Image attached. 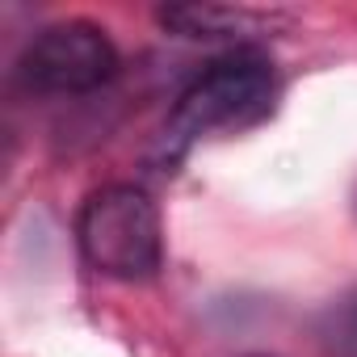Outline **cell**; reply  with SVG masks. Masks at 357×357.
<instances>
[{
  "instance_id": "cell-4",
  "label": "cell",
  "mask_w": 357,
  "mask_h": 357,
  "mask_svg": "<svg viewBox=\"0 0 357 357\" xmlns=\"http://www.w3.org/2000/svg\"><path fill=\"white\" fill-rule=\"evenodd\" d=\"M273 13L257 9H231V5H172L160 9V26L176 30L181 38H236V34H261L273 26Z\"/></svg>"
},
{
  "instance_id": "cell-2",
  "label": "cell",
  "mask_w": 357,
  "mask_h": 357,
  "mask_svg": "<svg viewBox=\"0 0 357 357\" xmlns=\"http://www.w3.org/2000/svg\"><path fill=\"white\" fill-rule=\"evenodd\" d=\"M76 244L84 265L114 282H147L164 265L160 211L139 185L93 190L76 215Z\"/></svg>"
},
{
  "instance_id": "cell-1",
  "label": "cell",
  "mask_w": 357,
  "mask_h": 357,
  "mask_svg": "<svg viewBox=\"0 0 357 357\" xmlns=\"http://www.w3.org/2000/svg\"><path fill=\"white\" fill-rule=\"evenodd\" d=\"M273 101H278L273 63L261 51L240 47V51L206 63L181 89V97H176V105L168 109V122H164V151L172 160H181L194 143H202L211 135L248 130L273 114Z\"/></svg>"
},
{
  "instance_id": "cell-5",
  "label": "cell",
  "mask_w": 357,
  "mask_h": 357,
  "mask_svg": "<svg viewBox=\"0 0 357 357\" xmlns=\"http://www.w3.org/2000/svg\"><path fill=\"white\" fill-rule=\"evenodd\" d=\"M319 340L332 357H357V290L336 298L319 319Z\"/></svg>"
},
{
  "instance_id": "cell-3",
  "label": "cell",
  "mask_w": 357,
  "mask_h": 357,
  "mask_svg": "<svg viewBox=\"0 0 357 357\" xmlns=\"http://www.w3.org/2000/svg\"><path fill=\"white\" fill-rule=\"evenodd\" d=\"M118 72V51L109 34L93 22H55L30 38L17 59V80L30 93L80 97L109 84Z\"/></svg>"
}]
</instances>
